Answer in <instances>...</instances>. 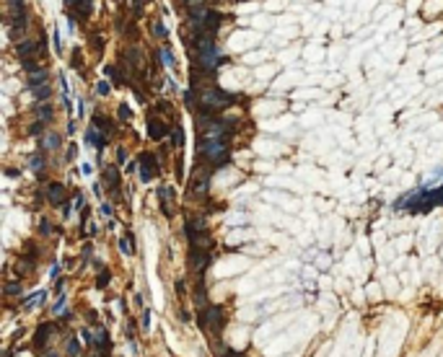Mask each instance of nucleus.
Returning <instances> with one entry per match:
<instances>
[{
  "mask_svg": "<svg viewBox=\"0 0 443 357\" xmlns=\"http://www.w3.org/2000/svg\"><path fill=\"white\" fill-rule=\"evenodd\" d=\"M200 319V329H203L208 337H213V344L215 349H220V334H223V326H226V316H223V308L220 305H208V308H200L197 313Z\"/></svg>",
  "mask_w": 443,
  "mask_h": 357,
  "instance_id": "obj_1",
  "label": "nucleus"
},
{
  "mask_svg": "<svg viewBox=\"0 0 443 357\" xmlns=\"http://www.w3.org/2000/svg\"><path fill=\"white\" fill-rule=\"evenodd\" d=\"M194 47H197V57H200V65H203V70L208 73H213L215 70V65H218V47H215V42H213V34H208V31H203V34H197L194 39Z\"/></svg>",
  "mask_w": 443,
  "mask_h": 357,
  "instance_id": "obj_2",
  "label": "nucleus"
},
{
  "mask_svg": "<svg viewBox=\"0 0 443 357\" xmlns=\"http://www.w3.org/2000/svg\"><path fill=\"white\" fill-rule=\"evenodd\" d=\"M200 155L208 158L213 166H223V163L228 161V145H226V140L200 137Z\"/></svg>",
  "mask_w": 443,
  "mask_h": 357,
  "instance_id": "obj_3",
  "label": "nucleus"
},
{
  "mask_svg": "<svg viewBox=\"0 0 443 357\" xmlns=\"http://www.w3.org/2000/svg\"><path fill=\"white\" fill-rule=\"evenodd\" d=\"M231 101H233V96H231V93H223V91H218V88H205V91H203V106H205V111L223 109V106H228Z\"/></svg>",
  "mask_w": 443,
  "mask_h": 357,
  "instance_id": "obj_4",
  "label": "nucleus"
},
{
  "mask_svg": "<svg viewBox=\"0 0 443 357\" xmlns=\"http://www.w3.org/2000/svg\"><path fill=\"white\" fill-rule=\"evenodd\" d=\"M210 261H213V256H210L208 249H189V264L197 274H203L210 267Z\"/></svg>",
  "mask_w": 443,
  "mask_h": 357,
  "instance_id": "obj_5",
  "label": "nucleus"
},
{
  "mask_svg": "<svg viewBox=\"0 0 443 357\" xmlns=\"http://www.w3.org/2000/svg\"><path fill=\"white\" fill-rule=\"evenodd\" d=\"M158 202H161V212H164L166 218H174V189L171 186H158Z\"/></svg>",
  "mask_w": 443,
  "mask_h": 357,
  "instance_id": "obj_6",
  "label": "nucleus"
},
{
  "mask_svg": "<svg viewBox=\"0 0 443 357\" xmlns=\"http://www.w3.org/2000/svg\"><path fill=\"white\" fill-rule=\"evenodd\" d=\"M158 174V161L153 153H143L140 155V179L143 181H150L153 176Z\"/></svg>",
  "mask_w": 443,
  "mask_h": 357,
  "instance_id": "obj_7",
  "label": "nucleus"
},
{
  "mask_svg": "<svg viewBox=\"0 0 443 357\" xmlns=\"http://www.w3.org/2000/svg\"><path fill=\"white\" fill-rule=\"evenodd\" d=\"M47 202L50 205H55V207H60L65 200H68V189L62 186V184H57V181H52V184H47Z\"/></svg>",
  "mask_w": 443,
  "mask_h": 357,
  "instance_id": "obj_8",
  "label": "nucleus"
},
{
  "mask_svg": "<svg viewBox=\"0 0 443 357\" xmlns=\"http://www.w3.org/2000/svg\"><path fill=\"white\" fill-rule=\"evenodd\" d=\"M208 184H210V174H205V171H194L192 174V184H189V189H192V194L194 197H203L205 192H208Z\"/></svg>",
  "mask_w": 443,
  "mask_h": 357,
  "instance_id": "obj_9",
  "label": "nucleus"
},
{
  "mask_svg": "<svg viewBox=\"0 0 443 357\" xmlns=\"http://www.w3.org/2000/svg\"><path fill=\"white\" fill-rule=\"evenodd\" d=\"M208 230V215H192L184 225V233L192 235V233H205Z\"/></svg>",
  "mask_w": 443,
  "mask_h": 357,
  "instance_id": "obj_10",
  "label": "nucleus"
},
{
  "mask_svg": "<svg viewBox=\"0 0 443 357\" xmlns=\"http://www.w3.org/2000/svg\"><path fill=\"white\" fill-rule=\"evenodd\" d=\"M52 331H57L55 324H45V326H39V329H36V339H34V344L45 349L47 342H50V334H52Z\"/></svg>",
  "mask_w": 443,
  "mask_h": 357,
  "instance_id": "obj_11",
  "label": "nucleus"
},
{
  "mask_svg": "<svg viewBox=\"0 0 443 357\" xmlns=\"http://www.w3.org/2000/svg\"><path fill=\"white\" fill-rule=\"evenodd\" d=\"M169 130H166V125L164 122H158L156 116H150L148 119V135L153 137V140H164V135H166Z\"/></svg>",
  "mask_w": 443,
  "mask_h": 357,
  "instance_id": "obj_12",
  "label": "nucleus"
},
{
  "mask_svg": "<svg viewBox=\"0 0 443 357\" xmlns=\"http://www.w3.org/2000/svg\"><path fill=\"white\" fill-rule=\"evenodd\" d=\"M106 140H109V137H106L104 132H99L96 127H91V130L86 132V142H88V145H94L96 150H104V145H106Z\"/></svg>",
  "mask_w": 443,
  "mask_h": 357,
  "instance_id": "obj_13",
  "label": "nucleus"
},
{
  "mask_svg": "<svg viewBox=\"0 0 443 357\" xmlns=\"http://www.w3.org/2000/svg\"><path fill=\"white\" fill-rule=\"evenodd\" d=\"M16 52H18L21 60H29L31 55H36V42H34V39H24V42L16 44Z\"/></svg>",
  "mask_w": 443,
  "mask_h": 357,
  "instance_id": "obj_14",
  "label": "nucleus"
},
{
  "mask_svg": "<svg viewBox=\"0 0 443 357\" xmlns=\"http://www.w3.org/2000/svg\"><path fill=\"white\" fill-rule=\"evenodd\" d=\"M101 179H104V184L114 192L117 186H119V174H117V166H106L104 169V174H101Z\"/></svg>",
  "mask_w": 443,
  "mask_h": 357,
  "instance_id": "obj_15",
  "label": "nucleus"
},
{
  "mask_svg": "<svg viewBox=\"0 0 443 357\" xmlns=\"http://www.w3.org/2000/svg\"><path fill=\"white\" fill-rule=\"evenodd\" d=\"M47 78H50V73L47 70H34L31 75H29V88H39V86H47Z\"/></svg>",
  "mask_w": 443,
  "mask_h": 357,
  "instance_id": "obj_16",
  "label": "nucleus"
},
{
  "mask_svg": "<svg viewBox=\"0 0 443 357\" xmlns=\"http://www.w3.org/2000/svg\"><path fill=\"white\" fill-rule=\"evenodd\" d=\"M60 145H62V137L57 132H47L45 140H42V150H57Z\"/></svg>",
  "mask_w": 443,
  "mask_h": 357,
  "instance_id": "obj_17",
  "label": "nucleus"
},
{
  "mask_svg": "<svg viewBox=\"0 0 443 357\" xmlns=\"http://www.w3.org/2000/svg\"><path fill=\"white\" fill-rule=\"evenodd\" d=\"M94 127L96 130H104V135L109 137L112 135V119L104 116V114H94Z\"/></svg>",
  "mask_w": 443,
  "mask_h": 357,
  "instance_id": "obj_18",
  "label": "nucleus"
},
{
  "mask_svg": "<svg viewBox=\"0 0 443 357\" xmlns=\"http://www.w3.org/2000/svg\"><path fill=\"white\" fill-rule=\"evenodd\" d=\"M52 116H55V111H52L50 104H45V106H39V109H36V119H39L42 125H50V122H52Z\"/></svg>",
  "mask_w": 443,
  "mask_h": 357,
  "instance_id": "obj_19",
  "label": "nucleus"
},
{
  "mask_svg": "<svg viewBox=\"0 0 443 357\" xmlns=\"http://www.w3.org/2000/svg\"><path fill=\"white\" fill-rule=\"evenodd\" d=\"M119 251L127 254V256L135 254V241H132V235H130V233H127L125 238H119Z\"/></svg>",
  "mask_w": 443,
  "mask_h": 357,
  "instance_id": "obj_20",
  "label": "nucleus"
},
{
  "mask_svg": "<svg viewBox=\"0 0 443 357\" xmlns=\"http://www.w3.org/2000/svg\"><path fill=\"white\" fill-rule=\"evenodd\" d=\"M158 57H161V62H164L169 70L176 65V60H174V55H171V50H169V47H161V50H158Z\"/></svg>",
  "mask_w": 443,
  "mask_h": 357,
  "instance_id": "obj_21",
  "label": "nucleus"
},
{
  "mask_svg": "<svg viewBox=\"0 0 443 357\" xmlns=\"http://www.w3.org/2000/svg\"><path fill=\"white\" fill-rule=\"evenodd\" d=\"M45 300H47V293L42 290V293H34L31 295V300H24V308H36V305H45Z\"/></svg>",
  "mask_w": 443,
  "mask_h": 357,
  "instance_id": "obj_22",
  "label": "nucleus"
},
{
  "mask_svg": "<svg viewBox=\"0 0 443 357\" xmlns=\"http://www.w3.org/2000/svg\"><path fill=\"white\" fill-rule=\"evenodd\" d=\"M171 142H174V148H182L184 145V130L179 125H174V130H171Z\"/></svg>",
  "mask_w": 443,
  "mask_h": 357,
  "instance_id": "obj_23",
  "label": "nucleus"
},
{
  "mask_svg": "<svg viewBox=\"0 0 443 357\" xmlns=\"http://www.w3.org/2000/svg\"><path fill=\"white\" fill-rule=\"evenodd\" d=\"M34 91V96L39 99V101H47L50 96H52V88L50 86H39V88H31Z\"/></svg>",
  "mask_w": 443,
  "mask_h": 357,
  "instance_id": "obj_24",
  "label": "nucleus"
},
{
  "mask_svg": "<svg viewBox=\"0 0 443 357\" xmlns=\"http://www.w3.org/2000/svg\"><path fill=\"white\" fill-rule=\"evenodd\" d=\"M45 163H47V158H45L42 153L31 155V169H34V171H42V169H45Z\"/></svg>",
  "mask_w": 443,
  "mask_h": 357,
  "instance_id": "obj_25",
  "label": "nucleus"
},
{
  "mask_svg": "<svg viewBox=\"0 0 443 357\" xmlns=\"http://www.w3.org/2000/svg\"><path fill=\"white\" fill-rule=\"evenodd\" d=\"M109 280H112V274H109V269L99 272V277H96V288H99V290H104V288L109 285Z\"/></svg>",
  "mask_w": 443,
  "mask_h": 357,
  "instance_id": "obj_26",
  "label": "nucleus"
},
{
  "mask_svg": "<svg viewBox=\"0 0 443 357\" xmlns=\"http://www.w3.org/2000/svg\"><path fill=\"white\" fill-rule=\"evenodd\" d=\"M166 31H169V29H166L164 23H161V21L153 23V34H156V36H166Z\"/></svg>",
  "mask_w": 443,
  "mask_h": 357,
  "instance_id": "obj_27",
  "label": "nucleus"
},
{
  "mask_svg": "<svg viewBox=\"0 0 443 357\" xmlns=\"http://www.w3.org/2000/svg\"><path fill=\"white\" fill-rule=\"evenodd\" d=\"M21 65H24V70H26V73H29V75H31V73H34V70H39V67H36V62H34V60H31V57H29V60H21Z\"/></svg>",
  "mask_w": 443,
  "mask_h": 357,
  "instance_id": "obj_28",
  "label": "nucleus"
},
{
  "mask_svg": "<svg viewBox=\"0 0 443 357\" xmlns=\"http://www.w3.org/2000/svg\"><path fill=\"white\" fill-rule=\"evenodd\" d=\"M117 111H119V119H122V122H127V119H130V116H132V111H130V109H127V106H125V104H122V106H119V109H117Z\"/></svg>",
  "mask_w": 443,
  "mask_h": 357,
  "instance_id": "obj_29",
  "label": "nucleus"
},
{
  "mask_svg": "<svg viewBox=\"0 0 443 357\" xmlns=\"http://www.w3.org/2000/svg\"><path fill=\"white\" fill-rule=\"evenodd\" d=\"M218 357H247V354H241V352H236V349H220Z\"/></svg>",
  "mask_w": 443,
  "mask_h": 357,
  "instance_id": "obj_30",
  "label": "nucleus"
},
{
  "mask_svg": "<svg viewBox=\"0 0 443 357\" xmlns=\"http://www.w3.org/2000/svg\"><path fill=\"white\" fill-rule=\"evenodd\" d=\"M6 293H8V295H16V293H21V282H8V285H6Z\"/></svg>",
  "mask_w": 443,
  "mask_h": 357,
  "instance_id": "obj_31",
  "label": "nucleus"
},
{
  "mask_svg": "<svg viewBox=\"0 0 443 357\" xmlns=\"http://www.w3.org/2000/svg\"><path fill=\"white\" fill-rule=\"evenodd\" d=\"M68 354L70 357H78V342L75 339H68Z\"/></svg>",
  "mask_w": 443,
  "mask_h": 357,
  "instance_id": "obj_32",
  "label": "nucleus"
},
{
  "mask_svg": "<svg viewBox=\"0 0 443 357\" xmlns=\"http://www.w3.org/2000/svg\"><path fill=\"white\" fill-rule=\"evenodd\" d=\"M42 130H45V125H42V122H39V119H36V122H34L31 127H29V135H39Z\"/></svg>",
  "mask_w": 443,
  "mask_h": 357,
  "instance_id": "obj_33",
  "label": "nucleus"
},
{
  "mask_svg": "<svg viewBox=\"0 0 443 357\" xmlns=\"http://www.w3.org/2000/svg\"><path fill=\"white\" fill-rule=\"evenodd\" d=\"M39 230H42L45 235H50V233H52V225H50V220H42V223H39Z\"/></svg>",
  "mask_w": 443,
  "mask_h": 357,
  "instance_id": "obj_34",
  "label": "nucleus"
},
{
  "mask_svg": "<svg viewBox=\"0 0 443 357\" xmlns=\"http://www.w3.org/2000/svg\"><path fill=\"white\" fill-rule=\"evenodd\" d=\"M125 161H127V150L119 148V150H117V163H125Z\"/></svg>",
  "mask_w": 443,
  "mask_h": 357,
  "instance_id": "obj_35",
  "label": "nucleus"
},
{
  "mask_svg": "<svg viewBox=\"0 0 443 357\" xmlns=\"http://www.w3.org/2000/svg\"><path fill=\"white\" fill-rule=\"evenodd\" d=\"M73 67H80V50H73V57H70Z\"/></svg>",
  "mask_w": 443,
  "mask_h": 357,
  "instance_id": "obj_36",
  "label": "nucleus"
},
{
  "mask_svg": "<svg viewBox=\"0 0 443 357\" xmlns=\"http://www.w3.org/2000/svg\"><path fill=\"white\" fill-rule=\"evenodd\" d=\"M96 93H99V96H106V93H109V83H104V81H101V83L96 86Z\"/></svg>",
  "mask_w": 443,
  "mask_h": 357,
  "instance_id": "obj_37",
  "label": "nucleus"
},
{
  "mask_svg": "<svg viewBox=\"0 0 443 357\" xmlns=\"http://www.w3.org/2000/svg\"><path fill=\"white\" fill-rule=\"evenodd\" d=\"M140 324H143V329H148V326H150V313H148V308L143 311V319H140Z\"/></svg>",
  "mask_w": 443,
  "mask_h": 357,
  "instance_id": "obj_38",
  "label": "nucleus"
},
{
  "mask_svg": "<svg viewBox=\"0 0 443 357\" xmlns=\"http://www.w3.org/2000/svg\"><path fill=\"white\" fill-rule=\"evenodd\" d=\"M62 311H65V298L57 300V305H55V313H62Z\"/></svg>",
  "mask_w": 443,
  "mask_h": 357,
  "instance_id": "obj_39",
  "label": "nucleus"
},
{
  "mask_svg": "<svg viewBox=\"0 0 443 357\" xmlns=\"http://www.w3.org/2000/svg\"><path fill=\"white\" fill-rule=\"evenodd\" d=\"M101 215L109 218V215H112V207H109V205H101Z\"/></svg>",
  "mask_w": 443,
  "mask_h": 357,
  "instance_id": "obj_40",
  "label": "nucleus"
},
{
  "mask_svg": "<svg viewBox=\"0 0 443 357\" xmlns=\"http://www.w3.org/2000/svg\"><path fill=\"white\" fill-rule=\"evenodd\" d=\"M47 357H57V354H55V352H50V354H47Z\"/></svg>",
  "mask_w": 443,
  "mask_h": 357,
  "instance_id": "obj_41",
  "label": "nucleus"
},
{
  "mask_svg": "<svg viewBox=\"0 0 443 357\" xmlns=\"http://www.w3.org/2000/svg\"><path fill=\"white\" fill-rule=\"evenodd\" d=\"M11 3H21V0H11Z\"/></svg>",
  "mask_w": 443,
  "mask_h": 357,
  "instance_id": "obj_42",
  "label": "nucleus"
},
{
  "mask_svg": "<svg viewBox=\"0 0 443 357\" xmlns=\"http://www.w3.org/2000/svg\"><path fill=\"white\" fill-rule=\"evenodd\" d=\"M117 3H125V0H117Z\"/></svg>",
  "mask_w": 443,
  "mask_h": 357,
  "instance_id": "obj_43",
  "label": "nucleus"
}]
</instances>
